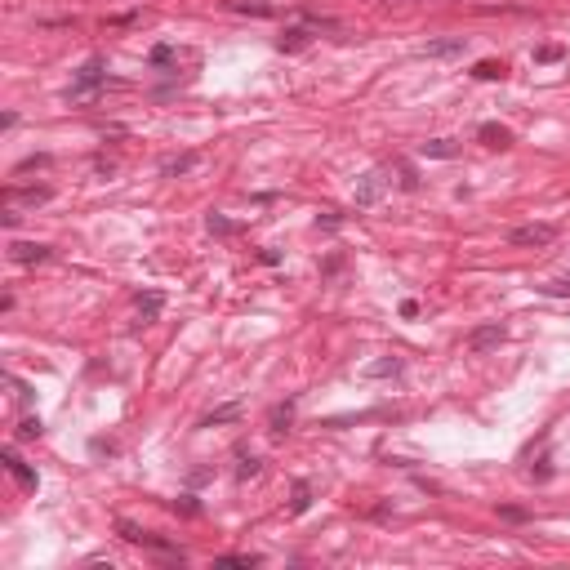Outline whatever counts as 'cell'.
Returning <instances> with one entry per match:
<instances>
[{"mask_svg": "<svg viewBox=\"0 0 570 570\" xmlns=\"http://www.w3.org/2000/svg\"><path fill=\"white\" fill-rule=\"evenodd\" d=\"M50 197H54L50 187H14V183L5 187V205H45Z\"/></svg>", "mask_w": 570, "mask_h": 570, "instance_id": "obj_6", "label": "cell"}, {"mask_svg": "<svg viewBox=\"0 0 570 570\" xmlns=\"http://www.w3.org/2000/svg\"><path fill=\"white\" fill-rule=\"evenodd\" d=\"M5 468H9V477L18 481V486H27V490H36V472L22 464V459L14 455V450H5Z\"/></svg>", "mask_w": 570, "mask_h": 570, "instance_id": "obj_8", "label": "cell"}, {"mask_svg": "<svg viewBox=\"0 0 570 570\" xmlns=\"http://www.w3.org/2000/svg\"><path fill=\"white\" fill-rule=\"evenodd\" d=\"M14 397H18V406H27V401H31V392H27V383H18V379H14Z\"/></svg>", "mask_w": 570, "mask_h": 570, "instance_id": "obj_29", "label": "cell"}, {"mask_svg": "<svg viewBox=\"0 0 570 570\" xmlns=\"http://www.w3.org/2000/svg\"><path fill=\"white\" fill-rule=\"evenodd\" d=\"M169 58H174V50H169V45H156V50H152V63H156V67H165Z\"/></svg>", "mask_w": 570, "mask_h": 570, "instance_id": "obj_26", "label": "cell"}, {"mask_svg": "<svg viewBox=\"0 0 570 570\" xmlns=\"http://www.w3.org/2000/svg\"><path fill=\"white\" fill-rule=\"evenodd\" d=\"M259 468H263V464H259L254 455H241V459H236V477H241V481H245V477H259Z\"/></svg>", "mask_w": 570, "mask_h": 570, "instance_id": "obj_20", "label": "cell"}, {"mask_svg": "<svg viewBox=\"0 0 570 570\" xmlns=\"http://www.w3.org/2000/svg\"><path fill=\"white\" fill-rule=\"evenodd\" d=\"M308 504H312V486H308V481H294V499H290V513H308Z\"/></svg>", "mask_w": 570, "mask_h": 570, "instance_id": "obj_17", "label": "cell"}, {"mask_svg": "<svg viewBox=\"0 0 570 570\" xmlns=\"http://www.w3.org/2000/svg\"><path fill=\"white\" fill-rule=\"evenodd\" d=\"M543 294H570V272L562 276V281H548V285H539Z\"/></svg>", "mask_w": 570, "mask_h": 570, "instance_id": "obj_24", "label": "cell"}, {"mask_svg": "<svg viewBox=\"0 0 570 570\" xmlns=\"http://www.w3.org/2000/svg\"><path fill=\"white\" fill-rule=\"evenodd\" d=\"M241 14H254V18H268L272 14V5H236Z\"/></svg>", "mask_w": 570, "mask_h": 570, "instance_id": "obj_28", "label": "cell"}, {"mask_svg": "<svg viewBox=\"0 0 570 570\" xmlns=\"http://www.w3.org/2000/svg\"><path fill=\"white\" fill-rule=\"evenodd\" d=\"M423 152H428V156H441V161H446V156H455L459 148H455L450 138H432V143H423Z\"/></svg>", "mask_w": 570, "mask_h": 570, "instance_id": "obj_19", "label": "cell"}, {"mask_svg": "<svg viewBox=\"0 0 570 570\" xmlns=\"http://www.w3.org/2000/svg\"><path fill=\"white\" fill-rule=\"evenodd\" d=\"M50 254H54L50 245H36V241H14V245H9V259L22 263V268H36V263H45Z\"/></svg>", "mask_w": 570, "mask_h": 570, "instance_id": "obj_4", "label": "cell"}, {"mask_svg": "<svg viewBox=\"0 0 570 570\" xmlns=\"http://www.w3.org/2000/svg\"><path fill=\"white\" fill-rule=\"evenodd\" d=\"M45 428H41V419H22L18 423V436H22V441H31V436H41Z\"/></svg>", "mask_w": 570, "mask_h": 570, "instance_id": "obj_23", "label": "cell"}, {"mask_svg": "<svg viewBox=\"0 0 570 570\" xmlns=\"http://www.w3.org/2000/svg\"><path fill=\"white\" fill-rule=\"evenodd\" d=\"M379 192H383V174H366V178H361V187H357V205H374V201H379Z\"/></svg>", "mask_w": 570, "mask_h": 570, "instance_id": "obj_12", "label": "cell"}, {"mask_svg": "<svg viewBox=\"0 0 570 570\" xmlns=\"http://www.w3.org/2000/svg\"><path fill=\"white\" fill-rule=\"evenodd\" d=\"M401 187H406V192H415V187H419V174H415L410 165H401Z\"/></svg>", "mask_w": 570, "mask_h": 570, "instance_id": "obj_27", "label": "cell"}, {"mask_svg": "<svg viewBox=\"0 0 570 570\" xmlns=\"http://www.w3.org/2000/svg\"><path fill=\"white\" fill-rule=\"evenodd\" d=\"M562 54H566L562 45H539V50H535V63H557Z\"/></svg>", "mask_w": 570, "mask_h": 570, "instance_id": "obj_22", "label": "cell"}, {"mask_svg": "<svg viewBox=\"0 0 570 570\" xmlns=\"http://www.w3.org/2000/svg\"><path fill=\"white\" fill-rule=\"evenodd\" d=\"M268 423H272V432H290V423H294V401H281V406H272Z\"/></svg>", "mask_w": 570, "mask_h": 570, "instance_id": "obj_13", "label": "cell"}, {"mask_svg": "<svg viewBox=\"0 0 570 570\" xmlns=\"http://www.w3.org/2000/svg\"><path fill=\"white\" fill-rule=\"evenodd\" d=\"M263 557H254V553H227V557H218V566H259Z\"/></svg>", "mask_w": 570, "mask_h": 570, "instance_id": "obj_21", "label": "cell"}, {"mask_svg": "<svg viewBox=\"0 0 570 570\" xmlns=\"http://www.w3.org/2000/svg\"><path fill=\"white\" fill-rule=\"evenodd\" d=\"M553 236H557L553 223H526V227H517L508 241H513V245H548Z\"/></svg>", "mask_w": 570, "mask_h": 570, "instance_id": "obj_5", "label": "cell"}, {"mask_svg": "<svg viewBox=\"0 0 570 570\" xmlns=\"http://www.w3.org/2000/svg\"><path fill=\"white\" fill-rule=\"evenodd\" d=\"M138 325H152L156 317H161V308H165V294L161 290H148V294H138Z\"/></svg>", "mask_w": 570, "mask_h": 570, "instance_id": "obj_7", "label": "cell"}, {"mask_svg": "<svg viewBox=\"0 0 570 570\" xmlns=\"http://www.w3.org/2000/svg\"><path fill=\"white\" fill-rule=\"evenodd\" d=\"M504 339H508V330H504L499 321H490V325H477V330L468 334V352H477V357H481V352H490V348H499Z\"/></svg>", "mask_w": 570, "mask_h": 570, "instance_id": "obj_3", "label": "cell"}, {"mask_svg": "<svg viewBox=\"0 0 570 570\" xmlns=\"http://www.w3.org/2000/svg\"><path fill=\"white\" fill-rule=\"evenodd\" d=\"M477 134H481V143H486V148H513V134H508V129L504 125H494V120H486V125H481L477 129Z\"/></svg>", "mask_w": 570, "mask_h": 570, "instance_id": "obj_9", "label": "cell"}, {"mask_svg": "<svg viewBox=\"0 0 570 570\" xmlns=\"http://www.w3.org/2000/svg\"><path fill=\"white\" fill-rule=\"evenodd\" d=\"M397 370H401V361H374V366H366V374H370V379H387V374H397Z\"/></svg>", "mask_w": 570, "mask_h": 570, "instance_id": "obj_18", "label": "cell"}, {"mask_svg": "<svg viewBox=\"0 0 570 570\" xmlns=\"http://www.w3.org/2000/svg\"><path fill=\"white\" fill-rule=\"evenodd\" d=\"M116 535L125 539V543H138V548H156V553H174V548H169V539H161V535H152V530H143V526H134V521H125V517L116 521Z\"/></svg>", "mask_w": 570, "mask_h": 570, "instance_id": "obj_2", "label": "cell"}, {"mask_svg": "<svg viewBox=\"0 0 570 570\" xmlns=\"http://www.w3.org/2000/svg\"><path fill=\"white\" fill-rule=\"evenodd\" d=\"M197 161H201L197 152H183V156H169V161L161 165V174H187V169L197 165Z\"/></svg>", "mask_w": 570, "mask_h": 570, "instance_id": "obj_16", "label": "cell"}, {"mask_svg": "<svg viewBox=\"0 0 570 570\" xmlns=\"http://www.w3.org/2000/svg\"><path fill=\"white\" fill-rule=\"evenodd\" d=\"M472 76H477V80H504V76H508V67L499 63V58H481V63L472 67Z\"/></svg>", "mask_w": 570, "mask_h": 570, "instance_id": "obj_14", "label": "cell"}, {"mask_svg": "<svg viewBox=\"0 0 570 570\" xmlns=\"http://www.w3.org/2000/svg\"><path fill=\"white\" fill-rule=\"evenodd\" d=\"M312 36H317V27H285V36H281L276 45H281L285 54H294V50H303V45L312 41Z\"/></svg>", "mask_w": 570, "mask_h": 570, "instance_id": "obj_10", "label": "cell"}, {"mask_svg": "<svg viewBox=\"0 0 570 570\" xmlns=\"http://www.w3.org/2000/svg\"><path fill=\"white\" fill-rule=\"evenodd\" d=\"M103 85H107V71H103V63H99V58H94V63H85V67H80L76 85L67 90V99H71V103H85L94 90H103Z\"/></svg>", "mask_w": 570, "mask_h": 570, "instance_id": "obj_1", "label": "cell"}, {"mask_svg": "<svg viewBox=\"0 0 570 570\" xmlns=\"http://www.w3.org/2000/svg\"><path fill=\"white\" fill-rule=\"evenodd\" d=\"M210 232H218V236H232L236 227L227 223V218H218V214H210Z\"/></svg>", "mask_w": 570, "mask_h": 570, "instance_id": "obj_25", "label": "cell"}, {"mask_svg": "<svg viewBox=\"0 0 570 570\" xmlns=\"http://www.w3.org/2000/svg\"><path fill=\"white\" fill-rule=\"evenodd\" d=\"M459 50H464V36H446V41H428V45H423V54H428V58H450Z\"/></svg>", "mask_w": 570, "mask_h": 570, "instance_id": "obj_11", "label": "cell"}, {"mask_svg": "<svg viewBox=\"0 0 570 570\" xmlns=\"http://www.w3.org/2000/svg\"><path fill=\"white\" fill-rule=\"evenodd\" d=\"M232 419H241V406L232 401V406H218V410H210V415L201 419V428H214V423H232Z\"/></svg>", "mask_w": 570, "mask_h": 570, "instance_id": "obj_15", "label": "cell"}]
</instances>
